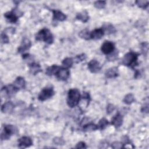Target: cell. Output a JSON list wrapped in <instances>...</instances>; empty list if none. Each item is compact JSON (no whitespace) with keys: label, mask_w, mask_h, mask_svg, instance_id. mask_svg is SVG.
I'll list each match as a JSON object with an SVG mask.
<instances>
[{"label":"cell","mask_w":149,"mask_h":149,"mask_svg":"<svg viewBox=\"0 0 149 149\" xmlns=\"http://www.w3.org/2000/svg\"><path fill=\"white\" fill-rule=\"evenodd\" d=\"M86 55L84 54H82L77 55V56H76V58H74V62H76V63L81 62V61H84V60L86 59Z\"/></svg>","instance_id":"1f68e13d"},{"label":"cell","mask_w":149,"mask_h":149,"mask_svg":"<svg viewBox=\"0 0 149 149\" xmlns=\"http://www.w3.org/2000/svg\"><path fill=\"white\" fill-rule=\"evenodd\" d=\"M141 111H142L143 112L148 113V105L147 104H146V105H144V106L142 107Z\"/></svg>","instance_id":"74e56055"},{"label":"cell","mask_w":149,"mask_h":149,"mask_svg":"<svg viewBox=\"0 0 149 149\" xmlns=\"http://www.w3.org/2000/svg\"><path fill=\"white\" fill-rule=\"evenodd\" d=\"M79 36L80 37H81V38H83L84 40H90V32L89 31V30L87 29H83L81 31H80Z\"/></svg>","instance_id":"603a6c76"},{"label":"cell","mask_w":149,"mask_h":149,"mask_svg":"<svg viewBox=\"0 0 149 149\" xmlns=\"http://www.w3.org/2000/svg\"><path fill=\"white\" fill-rule=\"evenodd\" d=\"M134 101V97L132 94H127L123 99V102L126 104H130Z\"/></svg>","instance_id":"4316f807"},{"label":"cell","mask_w":149,"mask_h":149,"mask_svg":"<svg viewBox=\"0 0 149 149\" xmlns=\"http://www.w3.org/2000/svg\"><path fill=\"white\" fill-rule=\"evenodd\" d=\"M118 69L116 67H112L105 72V76L107 78H114L118 76Z\"/></svg>","instance_id":"2e32d148"},{"label":"cell","mask_w":149,"mask_h":149,"mask_svg":"<svg viewBox=\"0 0 149 149\" xmlns=\"http://www.w3.org/2000/svg\"><path fill=\"white\" fill-rule=\"evenodd\" d=\"M22 15V12L19 9L17 8H14L12 11L4 13V17L9 22L14 23L17 21L18 17L21 16Z\"/></svg>","instance_id":"277c9868"},{"label":"cell","mask_w":149,"mask_h":149,"mask_svg":"<svg viewBox=\"0 0 149 149\" xmlns=\"http://www.w3.org/2000/svg\"><path fill=\"white\" fill-rule=\"evenodd\" d=\"M114 109H115V107L113 106V105H112L111 104H108V105L107 106V111L108 114L111 113L113 111Z\"/></svg>","instance_id":"d590c367"},{"label":"cell","mask_w":149,"mask_h":149,"mask_svg":"<svg viewBox=\"0 0 149 149\" xmlns=\"http://www.w3.org/2000/svg\"><path fill=\"white\" fill-rule=\"evenodd\" d=\"M98 126L93 123H88L85 124L83 126V130L84 132H88V131H93L98 129Z\"/></svg>","instance_id":"7402d4cb"},{"label":"cell","mask_w":149,"mask_h":149,"mask_svg":"<svg viewBox=\"0 0 149 149\" xmlns=\"http://www.w3.org/2000/svg\"><path fill=\"white\" fill-rule=\"evenodd\" d=\"M108 124H109L108 120L104 118H102L100 120L98 125L97 126H98V129L102 130V129H104L108 125Z\"/></svg>","instance_id":"484cf974"},{"label":"cell","mask_w":149,"mask_h":149,"mask_svg":"<svg viewBox=\"0 0 149 149\" xmlns=\"http://www.w3.org/2000/svg\"><path fill=\"white\" fill-rule=\"evenodd\" d=\"M76 148H86L87 147H86L85 143H84L83 141H80L76 144Z\"/></svg>","instance_id":"8d00e7d4"},{"label":"cell","mask_w":149,"mask_h":149,"mask_svg":"<svg viewBox=\"0 0 149 149\" xmlns=\"http://www.w3.org/2000/svg\"><path fill=\"white\" fill-rule=\"evenodd\" d=\"M76 19L81 21L83 23H86L88 21L89 19V16L88 15V13L86 10H83L82 12H80L78 13L76 15Z\"/></svg>","instance_id":"ffe728a7"},{"label":"cell","mask_w":149,"mask_h":149,"mask_svg":"<svg viewBox=\"0 0 149 149\" xmlns=\"http://www.w3.org/2000/svg\"><path fill=\"white\" fill-rule=\"evenodd\" d=\"M135 2L139 7L143 8V9H146L148 5L149 1H144V0H139V1H136Z\"/></svg>","instance_id":"83f0119b"},{"label":"cell","mask_w":149,"mask_h":149,"mask_svg":"<svg viewBox=\"0 0 149 149\" xmlns=\"http://www.w3.org/2000/svg\"><path fill=\"white\" fill-rule=\"evenodd\" d=\"M117 56H118V52L114 50L112 52L108 55V56H107V58L109 61H113L117 58Z\"/></svg>","instance_id":"f546056e"},{"label":"cell","mask_w":149,"mask_h":149,"mask_svg":"<svg viewBox=\"0 0 149 149\" xmlns=\"http://www.w3.org/2000/svg\"><path fill=\"white\" fill-rule=\"evenodd\" d=\"M19 90L16 88L13 84H10L6 86L3 87L1 89V95L8 98H9L12 96H13L14 94H16V93Z\"/></svg>","instance_id":"8992f818"},{"label":"cell","mask_w":149,"mask_h":149,"mask_svg":"<svg viewBox=\"0 0 149 149\" xmlns=\"http://www.w3.org/2000/svg\"><path fill=\"white\" fill-rule=\"evenodd\" d=\"M104 35V31L102 28L96 29L90 33V38L93 40H98Z\"/></svg>","instance_id":"7c38bea8"},{"label":"cell","mask_w":149,"mask_h":149,"mask_svg":"<svg viewBox=\"0 0 149 149\" xmlns=\"http://www.w3.org/2000/svg\"><path fill=\"white\" fill-rule=\"evenodd\" d=\"M138 54L134 52H129L125 55L122 59V63L127 66L133 67L135 66L137 61Z\"/></svg>","instance_id":"3957f363"},{"label":"cell","mask_w":149,"mask_h":149,"mask_svg":"<svg viewBox=\"0 0 149 149\" xmlns=\"http://www.w3.org/2000/svg\"><path fill=\"white\" fill-rule=\"evenodd\" d=\"M148 43L147 42H143V44H141V50L143 51V52H144V54H146L148 52Z\"/></svg>","instance_id":"e575fe53"},{"label":"cell","mask_w":149,"mask_h":149,"mask_svg":"<svg viewBox=\"0 0 149 149\" xmlns=\"http://www.w3.org/2000/svg\"><path fill=\"white\" fill-rule=\"evenodd\" d=\"M55 76H56V78L60 80H66L69 76H70V72L68 70V68H60L59 70L56 73Z\"/></svg>","instance_id":"9c48e42d"},{"label":"cell","mask_w":149,"mask_h":149,"mask_svg":"<svg viewBox=\"0 0 149 149\" xmlns=\"http://www.w3.org/2000/svg\"><path fill=\"white\" fill-rule=\"evenodd\" d=\"M13 86L18 90L24 88L26 82L24 78L22 77H17L13 83Z\"/></svg>","instance_id":"e0dca14e"},{"label":"cell","mask_w":149,"mask_h":149,"mask_svg":"<svg viewBox=\"0 0 149 149\" xmlns=\"http://www.w3.org/2000/svg\"><path fill=\"white\" fill-rule=\"evenodd\" d=\"M53 18L56 20L64 21L66 19V16L61 11L58 10H53Z\"/></svg>","instance_id":"d6986e66"},{"label":"cell","mask_w":149,"mask_h":149,"mask_svg":"<svg viewBox=\"0 0 149 149\" xmlns=\"http://www.w3.org/2000/svg\"><path fill=\"white\" fill-rule=\"evenodd\" d=\"M61 68L58 66V65H54L48 67L47 70H46V74L48 76H52L53 74H56V73H57V72L59 70V69Z\"/></svg>","instance_id":"44dd1931"},{"label":"cell","mask_w":149,"mask_h":149,"mask_svg":"<svg viewBox=\"0 0 149 149\" xmlns=\"http://www.w3.org/2000/svg\"><path fill=\"white\" fill-rule=\"evenodd\" d=\"M106 2L104 1H97L94 3V6L97 9H102L105 6Z\"/></svg>","instance_id":"f1b7e54d"},{"label":"cell","mask_w":149,"mask_h":149,"mask_svg":"<svg viewBox=\"0 0 149 149\" xmlns=\"http://www.w3.org/2000/svg\"><path fill=\"white\" fill-rule=\"evenodd\" d=\"M53 142L55 144H56L58 146H62L65 144L64 140L61 137H55L53 139Z\"/></svg>","instance_id":"4dcf8cb0"},{"label":"cell","mask_w":149,"mask_h":149,"mask_svg":"<svg viewBox=\"0 0 149 149\" xmlns=\"http://www.w3.org/2000/svg\"><path fill=\"white\" fill-rule=\"evenodd\" d=\"M101 49L104 54L108 55L115 50V45L113 42L107 41L102 44Z\"/></svg>","instance_id":"ba28073f"},{"label":"cell","mask_w":149,"mask_h":149,"mask_svg":"<svg viewBox=\"0 0 149 149\" xmlns=\"http://www.w3.org/2000/svg\"><path fill=\"white\" fill-rule=\"evenodd\" d=\"M80 100V94L79 91L77 88L70 89L68 91L67 104L70 108L77 106Z\"/></svg>","instance_id":"6da1fadb"},{"label":"cell","mask_w":149,"mask_h":149,"mask_svg":"<svg viewBox=\"0 0 149 149\" xmlns=\"http://www.w3.org/2000/svg\"><path fill=\"white\" fill-rule=\"evenodd\" d=\"M16 130H17L16 128L13 125H5L1 133L2 140H7L9 139L12 134L16 133Z\"/></svg>","instance_id":"5b68a950"},{"label":"cell","mask_w":149,"mask_h":149,"mask_svg":"<svg viewBox=\"0 0 149 149\" xmlns=\"http://www.w3.org/2000/svg\"><path fill=\"white\" fill-rule=\"evenodd\" d=\"M123 123V117L119 113H118L116 114V115L112 118L111 123L112 125H113L116 127H120Z\"/></svg>","instance_id":"5bb4252c"},{"label":"cell","mask_w":149,"mask_h":149,"mask_svg":"<svg viewBox=\"0 0 149 149\" xmlns=\"http://www.w3.org/2000/svg\"><path fill=\"white\" fill-rule=\"evenodd\" d=\"M54 95V91L52 87H46L42 90L38 96V99L41 101H45Z\"/></svg>","instance_id":"52a82bcc"},{"label":"cell","mask_w":149,"mask_h":149,"mask_svg":"<svg viewBox=\"0 0 149 149\" xmlns=\"http://www.w3.org/2000/svg\"><path fill=\"white\" fill-rule=\"evenodd\" d=\"M14 108V105L11 101H8L4 103L1 107V111L3 113H8L12 112Z\"/></svg>","instance_id":"9a60e30c"},{"label":"cell","mask_w":149,"mask_h":149,"mask_svg":"<svg viewBox=\"0 0 149 149\" xmlns=\"http://www.w3.org/2000/svg\"><path fill=\"white\" fill-rule=\"evenodd\" d=\"M102 29L104 30V32L106 31L108 34H111V33H113L114 32H115V29L114 27L111 24H109V23L104 24L103 26Z\"/></svg>","instance_id":"cb8c5ba5"},{"label":"cell","mask_w":149,"mask_h":149,"mask_svg":"<svg viewBox=\"0 0 149 149\" xmlns=\"http://www.w3.org/2000/svg\"><path fill=\"white\" fill-rule=\"evenodd\" d=\"M111 146H112V147L113 148H115V149H116H116H118V148H121L123 147V144H122L121 143L118 142V141H115V142H113V143L112 144Z\"/></svg>","instance_id":"836d02e7"},{"label":"cell","mask_w":149,"mask_h":149,"mask_svg":"<svg viewBox=\"0 0 149 149\" xmlns=\"http://www.w3.org/2000/svg\"><path fill=\"white\" fill-rule=\"evenodd\" d=\"M73 59L71 58H66L63 59V61L62 62V65L65 67L66 68H69L72 67L73 63Z\"/></svg>","instance_id":"d4e9b609"},{"label":"cell","mask_w":149,"mask_h":149,"mask_svg":"<svg viewBox=\"0 0 149 149\" xmlns=\"http://www.w3.org/2000/svg\"><path fill=\"white\" fill-rule=\"evenodd\" d=\"M31 45V41L29 40V39L27 38H24L20 45V46L18 48V52L20 53L24 52L27 49H29Z\"/></svg>","instance_id":"4fadbf2b"},{"label":"cell","mask_w":149,"mask_h":149,"mask_svg":"<svg viewBox=\"0 0 149 149\" xmlns=\"http://www.w3.org/2000/svg\"><path fill=\"white\" fill-rule=\"evenodd\" d=\"M30 72L34 75H36V74L38 73L39 72H41L42 70L41 69V66L38 63L31 62L30 65Z\"/></svg>","instance_id":"ac0fdd59"},{"label":"cell","mask_w":149,"mask_h":149,"mask_svg":"<svg viewBox=\"0 0 149 149\" xmlns=\"http://www.w3.org/2000/svg\"><path fill=\"white\" fill-rule=\"evenodd\" d=\"M36 39L38 41H42L51 44L54 41V37L48 29L44 28L40 30L36 36Z\"/></svg>","instance_id":"7a4b0ae2"},{"label":"cell","mask_w":149,"mask_h":149,"mask_svg":"<svg viewBox=\"0 0 149 149\" xmlns=\"http://www.w3.org/2000/svg\"><path fill=\"white\" fill-rule=\"evenodd\" d=\"M88 68L91 72L97 73L100 70L101 66L100 63L97 60L93 59L88 63Z\"/></svg>","instance_id":"8fae6325"},{"label":"cell","mask_w":149,"mask_h":149,"mask_svg":"<svg viewBox=\"0 0 149 149\" xmlns=\"http://www.w3.org/2000/svg\"><path fill=\"white\" fill-rule=\"evenodd\" d=\"M1 41L2 43L3 44H6V43H8L9 41V38L8 37V36L6 34V33H2L1 34Z\"/></svg>","instance_id":"d6a6232c"},{"label":"cell","mask_w":149,"mask_h":149,"mask_svg":"<svg viewBox=\"0 0 149 149\" xmlns=\"http://www.w3.org/2000/svg\"><path fill=\"white\" fill-rule=\"evenodd\" d=\"M18 146L19 148H21L29 147L33 144L31 139L27 136H24L19 139L18 140Z\"/></svg>","instance_id":"30bf717a"}]
</instances>
